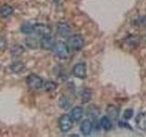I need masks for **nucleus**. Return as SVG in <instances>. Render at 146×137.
<instances>
[{"label":"nucleus","instance_id":"f257e3e1","mask_svg":"<svg viewBox=\"0 0 146 137\" xmlns=\"http://www.w3.org/2000/svg\"><path fill=\"white\" fill-rule=\"evenodd\" d=\"M85 45L84 38L80 34L71 35L68 38V46L70 49L74 50V51H79L82 49Z\"/></svg>","mask_w":146,"mask_h":137},{"label":"nucleus","instance_id":"f03ea898","mask_svg":"<svg viewBox=\"0 0 146 137\" xmlns=\"http://www.w3.org/2000/svg\"><path fill=\"white\" fill-rule=\"evenodd\" d=\"M27 85L31 90H39L44 86V80L41 77L36 74H30L26 79Z\"/></svg>","mask_w":146,"mask_h":137},{"label":"nucleus","instance_id":"7ed1b4c3","mask_svg":"<svg viewBox=\"0 0 146 137\" xmlns=\"http://www.w3.org/2000/svg\"><path fill=\"white\" fill-rule=\"evenodd\" d=\"M53 50L59 59H65L70 55V47L63 41H57Z\"/></svg>","mask_w":146,"mask_h":137},{"label":"nucleus","instance_id":"20e7f679","mask_svg":"<svg viewBox=\"0 0 146 137\" xmlns=\"http://www.w3.org/2000/svg\"><path fill=\"white\" fill-rule=\"evenodd\" d=\"M73 122H74L72 121L70 115H68V114H63V115L60 116L58 121L59 129L63 132H68V131L71 130V128L73 126Z\"/></svg>","mask_w":146,"mask_h":137},{"label":"nucleus","instance_id":"39448f33","mask_svg":"<svg viewBox=\"0 0 146 137\" xmlns=\"http://www.w3.org/2000/svg\"><path fill=\"white\" fill-rule=\"evenodd\" d=\"M72 73L79 79H85L87 77V66L83 62L77 63L72 68Z\"/></svg>","mask_w":146,"mask_h":137},{"label":"nucleus","instance_id":"423d86ee","mask_svg":"<svg viewBox=\"0 0 146 137\" xmlns=\"http://www.w3.org/2000/svg\"><path fill=\"white\" fill-rule=\"evenodd\" d=\"M56 42L57 41H55L54 38L50 35L45 36V37H42L40 39V47L46 50H53Z\"/></svg>","mask_w":146,"mask_h":137},{"label":"nucleus","instance_id":"0eeeda50","mask_svg":"<svg viewBox=\"0 0 146 137\" xmlns=\"http://www.w3.org/2000/svg\"><path fill=\"white\" fill-rule=\"evenodd\" d=\"M57 32L62 38H68L71 36L72 30L70 25L67 23H58L57 26Z\"/></svg>","mask_w":146,"mask_h":137},{"label":"nucleus","instance_id":"6e6552de","mask_svg":"<svg viewBox=\"0 0 146 137\" xmlns=\"http://www.w3.org/2000/svg\"><path fill=\"white\" fill-rule=\"evenodd\" d=\"M51 32V29L46 24H42V23H38V24H35V31L34 33L38 35L40 37H45L50 35Z\"/></svg>","mask_w":146,"mask_h":137},{"label":"nucleus","instance_id":"1a4fd4ad","mask_svg":"<svg viewBox=\"0 0 146 137\" xmlns=\"http://www.w3.org/2000/svg\"><path fill=\"white\" fill-rule=\"evenodd\" d=\"M80 130L82 132V134L85 135V136H88L90 135L91 132L93 130V123L91 121L86 119V120L82 121V122L80 123Z\"/></svg>","mask_w":146,"mask_h":137},{"label":"nucleus","instance_id":"9d476101","mask_svg":"<svg viewBox=\"0 0 146 137\" xmlns=\"http://www.w3.org/2000/svg\"><path fill=\"white\" fill-rule=\"evenodd\" d=\"M137 127L141 131H146V112H140L135 118Z\"/></svg>","mask_w":146,"mask_h":137},{"label":"nucleus","instance_id":"9b49d317","mask_svg":"<svg viewBox=\"0 0 146 137\" xmlns=\"http://www.w3.org/2000/svg\"><path fill=\"white\" fill-rule=\"evenodd\" d=\"M83 108H82L81 106H76L74 107L70 112V117L72 119V121L74 122H79L80 119L82 118V116H83Z\"/></svg>","mask_w":146,"mask_h":137},{"label":"nucleus","instance_id":"f8f14e48","mask_svg":"<svg viewBox=\"0 0 146 137\" xmlns=\"http://www.w3.org/2000/svg\"><path fill=\"white\" fill-rule=\"evenodd\" d=\"M106 112H107V114L108 116L113 121H116L118 117H119V110L116 106H114V105H109L106 109Z\"/></svg>","mask_w":146,"mask_h":137},{"label":"nucleus","instance_id":"ddd939ff","mask_svg":"<svg viewBox=\"0 0 146 137\" xmlns=\"http://www.w3.org/2000/svg\"><path fill=\"white\" fill-rule=\"evenodd\" d=\"M100 124L104 131H110L112 128V122L109 116H103L102 117L100 121Z\"/></svg>","mask_w":146,"mask_h":137},{"label":"nucleus","instance_id":"4468645a","mask_svg":"<svg viewBox=\"0 0 146 137\" xmlns=\"http://www.w3.org/2000/svg\"><path fill=\"white\" fill-rule=\"evenodd\" d=\"M14 13V9L11 6L7 4H5L0 7V16L2 17H8Z\"/></svg>","mask_w":146,"mask_h":137},{"label":"nucleus","instance_id":"2eb2a0df","mask_svg":"<svg viewBox=\"0 0 146 137\" xmlns=\"http://www.w3.org/2000/svg\"><path fill=\"white\" fill-rule=\"evenodd\" d=\"M20 30L23 34H26V35H29V34L34 33L35 24H32V23H30V22H26L21 26Z\"/></svg>","mask_w":146,"mask_h":137},{"label":"nucleus","instance_id":"dca6fc26","mask_svg":"<svg viewBox=\"0 0 146 137\" xmlns=\"http://www.w3.org/2000/svg\"><path fill=\"white\" fill-rule=\"evenodd\" d=\"M25 52V49L23 46L19 44H15L13 45L11 49H10V53L13 57H19Z\"/></svg>","mask_w":146,"mask_h":137},{"label":"nucleus","instance_id":"f3484780","mask_svg":"<svg viewBox=\"0 0 146 137\" xmlns=\"http://www.w3.org/2000/svg\"><path fill=\"white\" fill-rule=\"evenodd\" d=\"M25 43L31 49H36L38 48V46H40V41H38L36 38H33V37L27 38L25 40Z\"/></svg>","mask_w":146,"mask_h":137},{"label":"nucleus","instance_id":"a211bd4d","mask_svg":"<svg viewBox=\"0 0 146 137\" xmlns=\"http://www.w3.org/2000/svg\"><path fill=\"white\" fill-rule=\"evenodd\" d=\"M24 64L20 61H17V62H14L12 65H10V70L12 72L14 73H19L21 72L23 70H24Z\"/></svg>","mask_w":146,"mask_h":137},{"label":"nucleus","instance_id":"6ab92c4d","mask_svg":"<svg viewBox=\"0 0 146 137\" xmlns=\"http://www.w3.org/2000/svg\"><path fill=\"white\" fill-rule=\"evenodd\" d=\"M126 41L128 42V47H131V49L136 48L139 45V39L136 36H131L126 39Z\"/></svg>","mask_w":146,"mask_h":137},{"label":"nucleus","instance_id":"aec40b11","mask_svg":"<svg viewBox=\"0 0 146 137\" xmlns=\"http://www.w3.org/2000/svg\"><path fill=\"white\" fill-rule=\"evenodd\" d=\"M59 106L64 110H68L70 108L71 102H70V100H68V98L65 97V96H62V97L59 99Z\"/></svg>","mask_w":146,"mask_h":137},{"label":"nucleus","instance_id":"412c9836","mask_svg":"<svg viewBox=\"0 0 146 137\" xmlns=\"http://www.w3.org/2000/svg\"><path fill=\"white\" fill-rule=\"evenodd\" d=\"M91 95H92V92L91 90L89 89H84L83 90L80 92V96H81V100L83 102H89L91 98Z\"/></svg>","mask_w":146,"mask_h":137},{"label":"nucleus","instance_id":"4be33fe9","mask_svg":"<svg viewBox=\"0 0 146 137\" xmlns=\"http://www.w3.org/2000/svg\"><path fill=\"white\" fill-rule=\"evenodd\" d=\"M58 84L53 80H47L44 83V88L47 91H54L57 89Z\"/></svg>","mask_w":146,"mask_h":137},{"label":"nucleus","instance_id":"5701e85b","mask_svg":"<svg viewBox=\"0 0 146 137\" xmlns=\"http://www.w3.org/2000/svg\"><path fill=\"white\" fill-rule=\"evenodd\" d=\"M132 116H133V111L131 109H127L123 112V119H124V121L130 120V119L132 118Z\"/></svg>","mask_w":146,"mask_h":137},{"label":"nucleus","instance_id":"b1692460","mask_svg":"<svg viewBox=\"0 0 146 137\" xmlns=\"http://www.w3.org/2000/svg\"><path fill=\"white\" fill-rule=\"evenodd\" d=\"M7 46V41L6 38H5L4 36L0 35V52L4 51V50L6 49Z\"/></svg>","mask_w":146,"mask_h":137},{"label":"nucleus","instance_id":"393cba45","mask_svg":"<svg viewBox=\"0 0 146 137\" xmlns=\"http://www.w3.org/2000/svg\"><path fill=\"white\" fill-rule=\"evenodd\" d=\"M92 105L90 107H88V114H90V115H98L100 113V110L97 107H94V110H92Z\"/></svg>","mask_w":146,"mask_h":137},{"label":"nucleus","instance_id":"a878e982","mask_svg":"<svg viewBox=\"0 0 146 137\" xmlns=\"http://www.w3.org/2000/svg\"><path fill=\"white\" fill-rule=\"evenodd\" d=\"M119 125H120L121 127H128V128H130L129 126V124H128V123H125L123 121H120L119 122Z\"/></svg>","mask_w":146,"mask_h":137},{"label":"nucleus","instance_id":"bb28decb","mask_svg":"<svg viewBox=\"0 0 146 137\" xmlns=\"http://www.w3.org/2000/svg\"><path fill=\"white\" fill-rule=\"evenodd\" d=\"M53 2H58V1H60V0H52Z\"/></svg>","mask_w":146,"mask_h":137},{"label":"nucleus","instance_id":"cd10ccee","mask_svg":"<svg viewBox=\"0 0 146 137\" xmlns=\"http://www.w3.org/2000/svg\"><path fill=\"white\" fill-rule=\"evenodd\" d=\"M0 68H1V66H0Z\"/></svg>","mask_w":146,"mask_h":137}]
</instances>
